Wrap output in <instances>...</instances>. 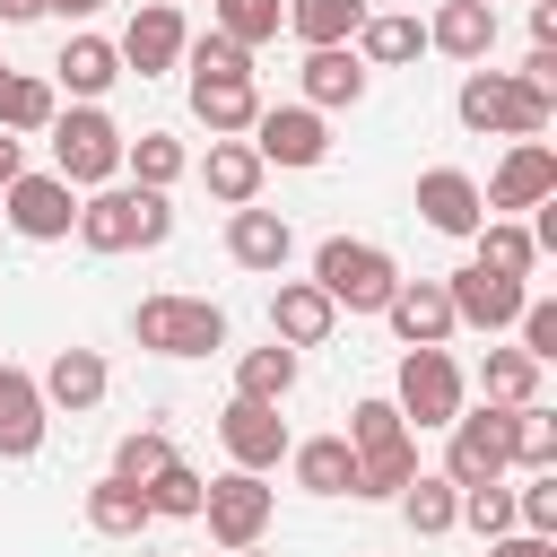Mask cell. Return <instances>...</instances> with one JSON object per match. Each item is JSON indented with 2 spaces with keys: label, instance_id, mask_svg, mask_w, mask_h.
Instances as JSON below:
<instances>
[{
  "label": "cell",
  "instance_id": "obj_30",
  "mask_svg": "<svg viewBox=\"0 0 557 557\" xmlns=\"http://www.w3.org/2000/svg\"><path fill=\"white\" fill-rule=\"evenodd\" d=\"M392 505H400V522H409L418 540H444V531L461 522V487H453L444 470H418V479H409V487H400Z\"/></svg>",
  "mask_w": 557,
  "mask_h": 557
},
{
  "label": "cell",
  "instance_id": "obj_3",
  "mask_svg": "<svg viewBox=\"0 0 557 557\" xmlns=\"http://www.w3.org/2000/svg\"><path fill=\"white\" fill-rule=\"evenodd\" d=\"M52 174L70 183V191H104V183H122V122L104 113V104H70V113H52Z\"/></svg>",
  "mask_w": 557,
  "mask_h": 557
},
{
  "label": "cell",
  "instance_id": "obj_18",
  "mask_svg": "<svg viewBox=\"0 0 557 557\" xmlns=\"http://www.w3.org/2000/svg\"><path fill=\"white\" fill-rule=\"evenodd\" d=\"M418 218H426L435 235H479L487 200H479V183H470L461 165H426V174H418Z\"/></svg>",
  "mask_w": 557,
  "mask_h": 557
},
{
  "label": "cell",
  "instance_id": "obj_40",
  "mask_svg": "<svg viewBox=\"0 0 557 557\" xmlns=\"http://www.w3.org/2000/svg\"><path fill=\"white\" fill-rule=\"evenodd\" d=\"M513 470H557V418L540 400L513 409Z\"/></svg>",
  "mask_w": 557,
  "mask_h": 557
},
{
  "label": "cell",
  "instance_id": "obj_21",
  "mask_svg": "<svg viewBox=\"0 0 557 557\" xmlns=\"http://www.w3.org/2000/svg\"><path fill=\"white\" fill-rule=\"evenodd\" d=\"M104 383H113V374H104V357H96V348H52V366L35 374L44 409H70V418H78V409H96V400H104Z\"/></svg>",
  "mask_w": 557,
  "mask_h": 557
},
{
  "label": "cell",
  "instance_id": "obj_35",
  "mask_svg": "<svg viewBox=\"0 0 557 557\" xmlns=\"http://www.w3.org/2000/svg\"><path fill=\"white\" fill-rule=\"evenodd\" d=\"M540 374H548V366H531L522 348H487V357H479V392H487V409H522V400H540Z\"/></svg>",
  "mask_w": 557,
  "mask_h": 557
},
{
  "label": "cell",
  "instance_id": "obj_11",
  "mask_svg": "<svg viewBox=\"0 0 557 557\" xmlns=\"http://www.w3.org/2000/svg\"><path fill=\"white\" fill-rule=\"evenodd\" d=\"M252 157L261 165H322L331 157V122L313 113V104H261V122H252Z\"/></svg>",
  "mask_w": 557,
  "mask_h": 557
},
{
  "label": "cell",
  "instance_id": "obj_50",
  "mask_svg": "<svg viewBox=\"0 0 557 557\" xmlns=\"http://www.w3.org/2000/svg\"><path fill=\"white\" fill-rule=\"evenodd\" d=\"M235 557H270V548H235Z\"/></svg>",
  "mask_w": 557,
  "mask_h": 557
},
{
  "label": "cell",
  "instance_id": "obj_33",
  "mask_svg": "<svg viewBox=\"0 0 557 557\" xmlns=\"http://www.w3.org/2000/svg\"><path fill=\"white\" fill-rule=\"evenodd\" d=\"M287 392H296V348H278V339H270V348H244V357H235V400L278 409Z\"/></svg>",
  "mask_w": 557,
  "mask_h": 557
},
{
  "label": "cell",
  "instance_id": "obj_46",
  "mask_svg": "<svg viewBox=\"0 0 557 557\" xmlns=\"http://www.w3.org/2000/svg\"><path fill=\"white\" fill-rule=\"evenodd\" d=\"M17 174H26V139H9V131H0V191H9Z\"/></svg>",
  "mask_w": 557,
  "mask_h": 557
},
{
  "label": "cell",
  "instance_id": "obj_20",
  "mask_svg": "<svg viewBox=\"0 0 557 557\" xmlns=\"http://www.w3.org/2000/svg\"><path fill=\"white\" fill-rule=\"evenodd\" d=\"M191 122L209 139H244L261 122V87L252 78H191Z\"/></svg>",
  "mask_w": 557,
  "mask_h": 557
},
{
  "label": "cell",
  "instance_id": "obj_8",
  "mask_svg": "<svg viewBox=\"0 0 557 557\" xmlns=\"http://www.w3.org/2000/svg\"><path fill=\"white\" fill-rule=\"evenodd\" d=\"M444 435H453L444 444V479L453 487H487V479L513 470V409H461Z\"/></svg>",
  "mask_w": 557,
  "mask_h": 557
},
{
  "label": "cell",
  "instance_id": "obj_1",
  "mask_svg": "<svg viewBox=\"0 0 557 557\" xmlns=\"http://www.w3.org/2000/svg\"><path fill=\"white\" fill-rule=\"evenodd\" d=\"M87 252H148V244H165L174 235V209H165V191H139V183H104V191H78V226H70Z\"/></svg>",
  "mask_w": 557,
  "mask_h": 557
},
{
  "label": "cell",
  "instance_id": "obj_9",
  "mask_svg": "<svg viewBox=\"0 0 557 557\" xmlns=\"http://www.w3.org/2000/svg\"><path fill=\"white\" fill-rule=\"evenodd\" d=\"M270 513H278V496L261 487V470H226V479L200 487V522H209V540H218L226 557H235V548H261Z\"/></svg>",
  "mask_w": 557,
  "mask_h": 557
},
{
  "label": "cell",
  "instance_id": "obj_43",
  "mask_svg": "<svg viewBox=\"0 0 557 557\" xmlns=\"http://www.w3.org/2000/svg\"><path fill=\"white\" fill-rule=\"evenodd\" d=\"M513 331H522V357L531 366H557V296H522Z\"/></svg>",
  "mask_w": 557,
  "mask_h": 557
},
{
  "label": "cell",
  "instance_id": "obj_23",
  "mask_svg": "<svg viewBox=\"0 0 557 557\" xmlns=\"http://www.w3.org/2000/svg\"><path fill=\"white\" fill-rule=\"evenodd\" d=\"M226 252H235V270H287L296 226H287L278 209H235V218H226Z\"/></svg>",
  "mask_w": 557,
  "mask_h": 557
},
{
  "label": "cell",
  "instance_id": "obj_49",
  "mask_svg": "<svg viewBox=\"0 0 557 557\" xmlns=\"http://www.w3.org/2000/svg\"><path fill=\"white\" fill-rule=\"evenodd\" d=\"M9 78H17V70H9V61H0V104H9Z\"/></svg>",
  "mask_w": 557,
  "mask_h": 557
},
{
  "label": "cell",
  "instance_id": "obj_28",
  "mask_svg": "<svg viewBox=\"0 0 557 557\" xmlns=\"http://www.w3.org/2000/svg\"><path fill=\"white\" fill-rule=\"evenodd\" d=\"M374 9L366 0H287V35L305 44V52H331V44H357V26H366Z\"/></svg>",
  "mask_w": 557,
  "mask_h": 557
},
{
  "label": "cell",
  "instance_id": "obj_42",
  "mask_svg": "<svg viewBox=\"0 0 557 557\" xmlns=\"http://www.w3.org/2000/svg\"><path fill=\"white\" fill-rule=\"evenodd\" d=\"M461 522H470L479 540H505V531H513V487H505V479H487V487H461Z\"/></svg>",
  "mask_w": 557,
  "mask_h": 557
},
{
  "label": "cell",
  "instance_id": "obj_22",
  "mask_svg": "<svg viewBox=\"0 0 557 557\" xmlns=\"http://www.w3.org/2000/svg\"><path fill=\"white\" fill-rule=\"evenodd\" d=\"M296 78H305V104H313V113H339V104H366V78H374V70H366L348 44H331V52H305Z\"/></svg>",
  "mask_w": 557,
  "mask_h": 557
},
{
  "label": "cell",
  "instance_id": "obj_25",
  "mask_svg": "<svg viewBox=\"0 0 557 557\" xmlns=\"http://www.w3.org/2000/svg\"><path fill=\"white\" fill-rule=\"evenodd\" d=\"M261 157H252V139H209V157H200V183H209V200H226V209H252L261 200Z\"/></svg>",
  "mask_w": 557,
  "mask_h": 557
},
{
  "label": "cell",
  "instance_id": "obj_41",
  "mask_svg": "<svg viewBox=\"0 0 557 557\" xmlns=\"http://www.w3.org/2000/svg\"><path fill=\"white\" fill-rule=\"evenodd\" d=\"M183 61H191V78H252V52H244V44H226L218 26H209V35H191V44H183Z\"/></svg>",
  "mask_w": 557,
  "mask_h": 557
},
{
  "label": "cell",
  "instance_id": "obj_15",
  "mask_svg": "<svg viewBox=\"0 0 557 557\" xmlns=\"http://www.w3.org/2000/svg\"><path fill=\"white\" fill-rule=\"evenodd\" d=\"M218 444H226L235 470H278L287 461V418L261 409V400H226L218 409Z\"/></svg>",
  "mask_w": 557,
  "mask_h": 557
},
{
  "label": "cell",
  "instance_id": "obj_39",
  "mask_svg": "<svg viewBox=\"0 0 557 557\" xmlns=\"http://www.w3.org/2000/svg\"><path fill=\"white\" fill-rule=\"evenodd\" d=\"M209 9H218V35H226V44H244V52H252V44H270V35L287 26V9H278V0H209Z\"/></svg>",
  "mask_w": 557,
  "mask_h": 557
},
{
  "label": "cell",
  "instance_id": "obj_14",
  "mask_svg": "<svg viewBox=\"0 0 557 557\" xmlns=\"http://www.w3.org/2000/svg\"><path fill=\"white\" fill-rule=\"evenodd\" d=\"M522 296H531L522 278H505V270H479V261L444 278V305H453V322H470V331H487V339H496V331H513Z\"/></svg>",
  "mask_w": 557,
  "mask_h": 557
},
{
  "label": "cell",
  "instance_id": "obj_26",
  "mask_svg": "<svg viewBox=\"0 0 557 557\" xmlns=\"http://www.w3.org/2000/svg\"><path fill=\"white\" fill-rule=\"evenodd\" d=\"M287 461H296V487H305V496H357V453H348V435H305V444H287Z\"/></svg>",
  "mask_w": 557,
  "mask_h": 557
},
{
  "label": "cell",
  "instance_id": "obj_29",
  "mask_svg": "<svg viewBox=\"0 0 557 557\" xmlns=\"http://www.w3.org/2000/svg\"><path fill=\"white\" fill-rule=\"evenodd\" d=\"M148 522H157V513H148V487H131V479H113V470L87 487V531H104V540H139Z\"/></svg>",
  "mask_w": 557,
  "mask_h": 557
},
{
  "label": "cell",
  "instance_id": "obj_2",
  "mask_svg": "<svg viewBox=\"0 0 557 557\" xmlns=\"http://www.w3.org/2000/svg\"><path fill=\"white\" fill-rule=\"evenodd\" d=\"M453 113H461V131H487V139H540L548 113H557V96L522 87L513 70H470L461 96H453Z\"/></svg>",
  "mask_w": 557,
  "mask_h": 557
},
{
  "label": "cell",
  "instance_id": "obj_5",
  "mask_svg": "<svg viewBox=\"0 0 557 557\" xmlns=\"http://www.w3.org/2000/svg\"><path fill=\"white\" fill-rule=\"evenodd\" d=\"M348 453H357V496H400L418 479V435L400 426L392 400H357L348 409Z\"/></svg>",
  "mask_w": 557,
  "mask_h": 557
},
{
  "label": "cell",
  "instance_id": "obj_44",
  "mask_svg": "<svg viewBox=\"0 0 557 557\" xmlns=\"http://www.w3.org/2000/svg\"><path fill=\"white\" fill-rule=\"evenodd\" d=\"M487 557H557V540H540V531H505V540H487Z\"/></svg>",
  "mask_w": 557,
  "mask_h": 557
},
{
  "label": "cell",
  "instance_id": "obj_4",
  "mask_svg": "<svg viewBox=\"0 0 557 557\" xmlns=\"http://www.w3.org/2000/svg\"><path fill=\"white\" fill-rule=\"evenodd\" d=\"M313 287L331 296V313H383L392 287H400V261L383 244H366V235H331L313 252Z\"/></svg>",
  "mask_w": 557,
  "mask_h": 557
},
{
  "label": "cell",
  "instance_id": "obj_17",
  "mask_svg": "<svg viewBox=\"0 0 557 557\" xmlns=\"http://www.w3.org/2000/svg\"><path fill=\"white\" fill-rule=\"evenodd\" d=\"M383 322L400 331V348H444V339L461 331L453 305H444V278H400L392 305H383Z\"/></svg>",
  "mask_w": 557,
  "mask_h": 557
},
{
  "label": "cell",
  "instance_id": "obj_51",
  "mask_svg": "<svg viewBox=\"0 0 557 557\" xmlns=\"http://www.w3.org/2000/svg\"><path fill=\"white\" fill-rule=\"evenodd\" d=\"M487 9H496V0H487Z\"/></svg>",
  "mask_w": 557,
  "mask_h": 557
},
{
  "label": "cell",
  "instance_id": "obj_48",
  "mask_svg": "<svg viewBox=\"0 0 557 557\" xmlns=\"http://www.w3.org/2000/svg\"><path fill=\"white\" fill-rule=\"evenodd\" d=\"M44 9H52V17H96L104 0H44Z\"/></svg>",
  "mask_w": 557,
  "mask_h": 557
},
{
  "label": "cell",
  "instance_id": "obj_19",
  "mask_svg": "<svg viewBox=\"0 0 557 557\" xmlns=\"http://www.w3.org/2000/svg\"><path fill=\"white\" fill-rule=\"evenodd\" d=\"M44 426H52V409H44L35 374L26 366H0V461H26L44 444Z\"/></svg>",
  "mask_w": 557,
  "mask_h": 557
},
{
  "label": "cell",
  "instance_id": "obj_16",
  "mask_svg": "<svg viewBox=\"0 0 557 557\" xmlns=\"http://www.w3.org/2000/svg\"><path fill=\"white\" fill-rule=\"evenodd\" d=\"M331 331H339V313H331V296L313 278H278L270 287V339L278 348H322Z\"/></svg>",
  "mask_w": 557,
  "mask_h": 557
},
{
  "label": "cell",
  "instance_id": "obj_31",
  "mask_svg": "<svg viewBox=\"0 0 557 557\" xmlns=\"http://www.w3.org/2000/svg\"><path fill=\"white\" fill-rule=\"evenodd\" d=\"M366 70H400V61H418L426 52V26L418 17H400V9H383V17H366L357 26V44H348Z\"/></svg>",
  "mask_w": 557,
  "mask_h": 557
},
{
  "label": "cell",
  "instance_id": "obj_6",
  "mask_svg": "<svg viewBox=\"0 0 557 557\" xmlns=\"http://www.w3.org/2000/svg\"><path fill=\"white\" fill-rule=\"evenodd\" d=\"M131 339L157 357H218L226 348V305L209 296H139L131 305Z\"/></svg>",
  "mask_w": 557,
  "mask_h": 557
},
{
  "label": "cell",
  "instance_id": "obj_38",
  "mask_svg": "<svg viewBox=\"0 0 557 557\" xmlns=\"http://www.w3.org/2000/svg\"><path fill=\"white\" fill-rule=\"evenodd\" d=\"M165 461H174V435H165V426H131V435L113 444V479H131V487H148Z\"/></svg>",
  "mask_w": 557,
  "mask_h": 557
},
{
  "label": "cell",
  "instance_id": "obj_34",
  "mask_svg": "<svg viewBox=\"0 0 557 557\" xmlns=\"http://www.w3.org/2000/svg\"><path fill=\"white\" fill-rule=\"evenodd\" d=\"M479 270H505V278H531L540 270V244H531V226L522 218H479Z\"/></svg>",
  "mask_w": 557,
  "mask_h": 557
},
{
  "label": "cell",
  "instance_id": "obj_47",
  "mask_svg": "<svg viewBox=\"0 0 557 557\" xmlns=\"http://www.w3.org/2000/svg\"><path fill=\"white\" fill-rule=\"evenodd\" d=\"M26 17H44V0H0V26H26Z\"/></svg>",
  "mask_w": 557,
  "mask_h": 557
},
{
  "label": "cell",
  "instance_id": "obj_10",
  "mask_svg": "<svg viewBox=\"0 0 557 557\" xmlns=\"http://www.w3.org/2000/svg\"><path fill=\"white\" fill-rule=\"evenodd\" d=\"M183 44H191V26H183V9H174V0H139L113 52H122V78H131V70H139V78H165V70L183 61Z\"/></svg>",
  "mask_w": 557,
  "mask_h": 557
},
{
  "label": "cell",
  "instance_id": "obj_36",
  "mask_svg": "<svg viewBox=\"0 0 557 557\" xmlns=\"http://www.w3.org/2000/svg\"><path fill=\"white\" fill-rule=\"evenodd\" d=\"M52 113H61V87H52V78H9V104H0V131H9V139L52 131Z\"/></svg>",
  "mask_w": 557,
  "mask_h": 557
},
{
  "label": "cell",
  "instance_id": "obj_37",
  "mask_svg": "<svg viewBox=\"0 0 557 557\" xmlns=\"http://www.w3.org/2000/svg\"><path fill=\"white\" fill-rule=\"evenodd\" d=\"M200 487H209V479H200L191 461H165V470L148 479V513H157V522H200Z\"/></svg>",
  "mask_w": 557,
  "mask_h": 557
},
{
  "label": "cell",
  "instance_id": "obj_13",
  "mask_svg": "<svg viewBox=\"0 0 557 557\" xmlns=\"http://www.w3.org/2000/svg\"><path fill=\"white\" fill-rule=\"evenodd\" d=\"M0 218H9L26 244H61V235L78 226V191H70L61 174H17V183L0 191Z\"/></svg>",
  "mask_w": 557,
  "mask_h": 557
},
{
  "label": "cell",
  "instance_id": "obj_32",
  "mask_svg": "<svg viewBox=\"0 0 557 557\" xmlns=\"http://www.w3.org/2000/svg\"><path fill=\"white\" fill-rule=\"evenodd\" d=\"M183 165H191V148H183L174 131H139V139H122V174H131L139 191H165V183H183Z\"/></svg>",
  "mask_w": 557,
  "mask_h": 557
},
{
  "label": "cell",
  "instance_id": "obj_27",
  "mask_svg": "<svg viewBox=\"0 0 557 557\" xmlns=\"http://www.w3.org/2000/svg\"><path fill=\"white\" fill-rule=\"evenodd\" d=\"M426 44L453 52V61H487V52H496V9H487V0H444V9L426 17Z\"/></svg>",
  "mask_w": 557,
  "mask_h": 557
},
{
  "label": "cell",
  "instance_id": "obj_45",
  "mask_svg": "<svg viewBox=\"0 0 557 557\" xmlns=\"http://www.w3.org/2000/svg\"><path fill=\"white\" fill-rule=\"evenodd\" d=\"M531 44H548V52H557V0H531Z\"/></svg>",
  "mask_w": 557,
  "mask_h": 557
},
{
  "label": "cell",
  "instance_id": "obj_7",
  "mask_svg": "<svg viewBox=\"0 0 557 557\" xmlns=\"http://www.w3.org/2000/svg\"><path fill=\"white\" fill-rule=\"evenodd\" d=\"M461 366H453V348H409L400 357V383H392V409H400V426H453L461 418Z\"/></svg>",
  "mask_w": 557,
  "mask_h": 557
},
{
  "label": "cell",
  "instance_id": "obj_12",
  "mask_svg": "<svg viewBox=\"0 0 557 557\" xmlns=\"http://www.w3.org/2000/svg\"><path fill=\"white\" fill-rule=\"evenodd\" d=\"M487 218H513V209H540V200H557V148L548 139H513L505 148V165L487 174Z\"/></svg>",
  "mask_w": 557,
  "mask_h": 557
},
{
  "label": "cell",
  "instance_id": "obj_24",
  "mask_svg": "<svg viewBox=\"0 0 557 557\" xmlns=\"http://www.w3.org/2000/svg\"><path fill=\"white\" fill-rule=\"evenodd\" d=\"M52 78L70 87V104H104V87L122 78V52H113L104 35H70L61 61H52Z\"/></svg>",
  "mask_w": 557,
  "mask_h": 557
}]
</instances>
